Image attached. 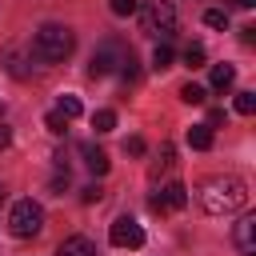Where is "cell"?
<instances>
[{"mask_svg": "<svg viewBox=\"0 0 256 256\" xmlns=\"http://www.w3.org/2000/svg\"><path fill=\"white\" fill-rule=\"evenodd\" d=\"M200 204L208 216H228V212H240L248 204V188L236 176H212L200 184Z\"/></svg>", "mask_w": 256, "mask_h": 256, "instance_id": "1", "label": "cell"}, {"mask_svg": "<svg viewBox=\"0 0 256 256\" xmlns=\"http://www.w3.org/2000/svg\"><path fill=\"white\" fill-rule=\"evenodd\" d=\"M72 48H76V36H72V28H64V24H44V28H36V36H32V56L44 60V64L68 60Z\"/></svg>", "mask_w": 256, "mask_h": 256, "instance_id": "2", "label": "cell"}, {"mask_svg": "<svg viewBox=\"0 0 256 256\" xmlns=\"http://www.w3.org/2000/svg\"><path fill=\"white\" fill-rule=\"evenodd\" d=\"M140 28L148 32V36H172L176 32V4L172 0H144V8H140Z\"/></svg>", "mask_w": 256, "mask_h": 256, "instance_id": "3", "label": "cell"}, {"mask_svg": "<svg viewBox=\"0 0 256 256\" xmlns=\"http://www.w3.org/2000/svg\"><path fill=\"white\" fill-rule=\"evenodd\" d=\"M8 228H12V236H20V240L40 236V228H44V208H40L36 200H16V204H12V216H8Z\"/></svg>", "mask_w": 256, "mask_h": 256, "instance_id": "4", "label": "cell"}, {"mask_svg": "<svg viewBox=\"0 0 256 256\" xmlns=\"http://www.w3.org/2000/svg\"><path fill=\"white\" fill-rule=\"evenodd\" d=\"M108 240H112L116 248H140V244H144V228H140L132 216H116L112 228H108Z\"/></svg>", "mask_w": 256, "mask_h": 256, "instance_id": "5", "label": "cell"}, {"mask_svg": "<svg viewBox=\"0 0 256 256\" xmlns=\"http://www.w3.org/2000/svg\"><path fill=\"white\" fill-rule=\"evenodd\" d=\"M120 60H124V52H120V44L116 40H104L96 52H92V64H88V76H108V72H116L120 68Z\"/></svg>", "mask_w": 256, "mask_h": 256, "instance_id": "6", "label": "cell"}, {"mask_svg": "<svg viewBox=\"0 0 256 256\" xmlns=\"http://www.w3.org/2000/svg\"><path fill=\"white\" fill-rule=\"evenodd\" d=\"M188 204V188L180 184V180H168L156 196H152V212H176V208H184Z\"/></svg>", "mask_w": 256, "mask_h": 256, "instance_id": "7", "label": "cell"}, {"mask_svg": "<svg viewBox=\"0 0 256 256\" xmlns=\"http://www.w3.org/2000/svg\"><path fill=\"white\" fill-rule=\"evenodd\" d=\"M80 156H84V164H88L92 176H104V172H108V156H104V148H96L92 140L80 144Z\"/></svg>", "mask_w": 256, "mask_h": 256, "instance_id": "8", "label": "cell"}, {"mask_svg": "<svg viewBox=\"0 0 256 256\" xmlns=\"http://www.w3.org/2000/svg\"><path fill=\"white\" fill-rule=\"evenodd\" d=\"M56 256H96V244H92L88 236H68Z\"/></svg>", "mask_w": 256, "mask_h": 256, "instance_id": "9", "label": "cell"}, {"mask_svg": "<svg viewBox=\"0 0 256 256\" xmlns=\"http://www.w3.org/2000/svg\"><path fill=\"white\" fill-rule=\"evenodd\" d=\"M232 80H236V68L232 64H216L212 76H208V88L212 92H224V88H232Z\"/></svg>", "mask_w": 256, "mask_h": 256, "instance_id": "10", "label": "cell"}, {"mask_svg": "<svg viewBox=\"0 0 256 256\" xmlns=\"http://www.w3.org/2000/svg\"><path fill=\"white\" fill-rule=\"evenodd\" d=\"M188 148L208 152V148H212V128H208V124H192V128H188Z\"/></svg>", "mask_w": 256, "mask_h": 256, "instance_id": "11", "label": "cell"}, {"mask_svg": "<svg viewBox=\"0 0 256 256\" xmlns=\"http://www.w3.org/2000/svg\"><path fill=\"white\" fill-rule=\"evenodd\" d=\"M252 228H256V216H244V220L236 224V244H240L244 256H252Z\"/></svg>", "mask_w": 256, "mask_h": 256, "instance_id": "12", "label": "cell"}, {"mask_svg": "<svg viewBox=\"0 0 256 256\" xmlns=\"http://www.w3.org/2000/svg\"><path fill=\"white\" fill-rule=\"evenodd\" d=\"M172 60H176L172 44H168V40H160V44L152 48V68H156V72H164V68H172Z\"/></svg>", "mask_w": 256, "mask_h": 256, "instance_id": "13", "label": "cell"}, {"mask_svg": "<svg viewBox=\"0 0 256 256\" xmlns=\"http://www.w3.org/2000/svg\"><path fill=\"white\" fill-rule=\"evenodd\" d=\"M172 164H176V148H172V144L164 140V144H160V160L152 164V180H156L160 172H172Z\"/></svg>", "mask_w": 256, "mask_h": 256, "instance_id": "14", "label": "cell"}, {"mask_svg": "<svg viewBox=\"0 0 256 256\" xmlns=\"http://www.w3.org/2000/svg\"><path fill=\"white\" fill-rule=\"evenodd\" d=\"M92 128H96V132H112V128H116V112H112V108H100V112L92 116Z\"/></svg>", "mask_w": 256, "mask_h": 256, "instance_id": "15", "label": "cell"}, {"mask_svg": "<svg viewBox=\"0 0 256 256\" xmlns=\"http://www.w3.org/2000/svg\"><path fill=\"white\" fill-rule=\"evenodd\" d=\"M44 124H48V132H52V136H64V132H68V116H64L60 108H56V112H48V116H44Z\"/></svg>", "mask_w": 256, "mask_h": 256, "instance_id": "16", "label": "cell"}, {"mask_svg": "<svg viewBox=\"0 0 256 256\" xmlns=\"http://www.w3.org/2000/svg\"><path fill=\"white\" fill-rule=\"evenodd\" d=\"M204 96H208V92H204L200 84H192V80L180 88V100H184V104H204Z\"/></svg>", "mask_w": 256, "mask_h": 256, "instance_id": "17", "label": "cell"}, {"mask_svg": "<svg viewBox=\"0 0 256 256\" xmlns=\"http://www.w3.org/2000/svg\"><path fill=\"white\" fill-rule=\"evenodd\" d=\"M204 56H208V52H204V44H188V48H184V64H188V68H200V64H204Z\"/></svg>", "mask_w": 256, "mask_h": 256, "instance_id": "18", "label": "cell"}, {"mask_svg": "<svg viewBox=\"0 0 256 256\" xmlns=\"http://www.w3.org/2000/svg\"><path fill=\"white\" fill-rule=\"evenodd\" d=\"M204 24H208V28H228V12H224V8H208V12H204Z\"/></svg>", "mask_w": 256, "mask_h": 256, "instance_id": "19", "label": "cell"}, {"mask_svg": "<svg viewBox=\"0 0 256 256\" xmlns=\"http://www.w3.org/2000/svg\"><path fill=\"white\" fill-rule=\"evenodd\" d=\"M236 112H240V116H252V112H256V92H240V96H236Z\"/></svg>", "mask_w": 256, "mask_h": 256, "instance_id": "20", "label": "cell"}, {"mask_svg": "<svg viewBox=\"0 0 256 256\" xmlns=\"http://www.w3.org/2000/svg\"><path fill=\"white\" fill-rule=\"evenodd\" d=\"M60 112H64L68 120H76V116H80V100H76V96H60Z\"/></svg>", "mask_w": 256, "mask_h": 256, "instance_id": "21", "label": "cell"}, {"mask_svg": "<svg viewBox=\"0 0 256 256\" xmlns=\"http://www.w3.org/2000/svg\"><path fill=\"white\" fill-rule=\"evenodd\" d=\"M80 200H84V204H100V200H104V188H100V184H88V188L80 192Z\"/></svg>", "mask_w": 256, "mask_h": 256, "instance_id": "22", "label": "cell"}, {"mask_svg": "<svg viewBox=\"0 0 256 256\" xmlns=\"http://www.w3.org/2000/svg\"><path fill=\"white\" fill-rule=\"evenodd\" d=\"M124 152H128V156H144V140H140V136H128V140H124Z\"/></svg>", "mask_w": 256, "mask_h": 256, "instance_id": "23", "label": "cell"}, {"mask_svg": "<svg viewBox=\"0 0 256 256\" xmlns=\"http://www.w3.org/2000/svg\"><path fill=\"white\" fill-rule=\"evenodd\" d=\"M112 12L116 16H132L136 12V0H112Z\"/></svg>", "mask_w": 256, "mask_h": 256, "instance_id": "24", "label": "cell"}, {"mask_svg": "<svg viewBox=\"0 0 256 256\" xmlns=\"http://www.w3.org/2000/svg\"><path fill=\"white\" fill-rule=\"evenodd\" d=\"M48 188H52V192H56V196H60V192H64V188H68V172H56V176H52V184H48Z\"/></svg>", "mask_w": 256, "mask_h": 256, "instance_id": "25", "label": "cell"}, {"mask_svg": "<svg viewBox=\"0 0 256 256\" xmlns=\"http://www.w3.org/2000/svg\"><path fill=\"white\" fill-rule=\"evenodd\" d=\"M212 124H224V108H212V112H208V128H212Z\"/></svg>", "mask_w": 256, "mask_h": 256, "instance_id": "26", "label": "cell"}, {"mask_svg": "<svg viewBox=\"0 0 256 256\" xmlns=\"http://www.w3.org/2000/svg\"><path fill=\"white\" fill-rule=\"evenodd\" d=\"M8 144H12V128H8V124H0V148H8Z\"/></svg>", "mask_w": 256, "mask_h": 256, "instance_id": "27", "label": "cell"}, {"mask_svg": "<svg viewBox=\"0 0 256 256\" xmlns=\"http://www.w3.org/2000/svg\"><path fill=\"white\" fill-rule=\"evenodd\" d=\"M232 4H236V8H252L256 0H232Z\"/></svg>", "mask_w": 256, "mask_h": 256, "instance_id": "28", "label": "cell"}, {"mask_svg": "<svg viewBox=\"0 0 256 256\" xmlns=\"http://www.w3.org/2000/svg\"><path fill=\"white\" fill-rule=\"evenodd\" d=\"M0 200H4V188H0Z\"/></svg>", "mask_w": 256, "mask_h": 256, "instance_id": "29", "label": "cell"}, {"mask_svg": "<svg viewBox=\"0 0 256 256\" xmlns=\"http://www.w3.org/2000/svg\"><path fill=\"white\" fill-rule=\"evenodd\" d=\"M0 112H4V104H0Z\"/></svg>", "mask_w": 256, "mask_h": 256, "instance_id": "30", "label": "cell"}]
</instances>
